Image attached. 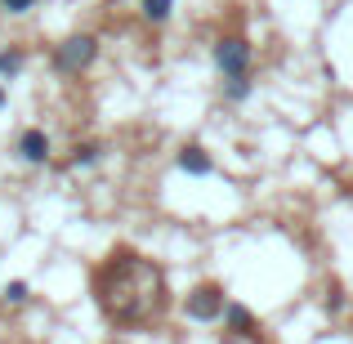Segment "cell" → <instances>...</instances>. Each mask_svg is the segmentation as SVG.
<instances>
[{"label": "cell", "mask_w": 353, "mask_h": 344, "mask_svg": "<svg viewBox=\"0 0 353 344\" xmlns=\"http://www.w3.org/2000/svg\"><path fill=\"white\" fill-rule=\"evenodd\" d=\"M108 344H125V340H108Z\"/></svg>", "instance_id": "2e32d148"}, {"label": "cell", "mask_w": 353, "mask_h": 344, "mask_svg": "<svg viewBox=\"0 0 353 344\" xmlns=\"http://www.w3.org/2000/svg\"><path fill=\"white\" fill-rule=\"evenodd\" d=\"M224 304H228V291L219 282H197L183 295V318L197 322V327H210V322L224 318Z\"/></svg>", "instance_id": "277c9868"}, {"label": "cell", "mask_w": 353, "mask_h": 344, "mask_svg": "<svg viewBox=\"0 0 353 344\" xmlns=\"http://www.w3.org/2000/svg\"><path fill=\"white\" fill-rule=\"evenodd\" d=\"M27 72V50L23 45H0V81H18Z\"/></svg>", "instance_id": "9c48e42d"}, {"label": "cell", "mask_w": 353, "mask_h": 344, "mask_svg": "<svg viewBox=\"0 0 353 344\" xmlns=\"http://www.w3.org/2000/svg\"><path fill=\"white\" fill-rule=\"evenodd\" d=\"M103 156H108V143H94V139H90V143H77V148H72V152L63 156V165H68V170H94Z\"/></svg>", "instance_id": "ba28073f"}, {"label": "cell", "mask_w": 353, "mask_h": 344, "mask_svg": "<svg viewBox=\"0 0 353 344\" xmlns=\"http://www.w3.org/2000/svg\"><path fill=\"white\" fill-rule=\"evenodd\" d=\"M14 161L18 165H50L54 161V139H50V130H41V125L18 130V134H14Z\"/></svg>", "instance_id": "5b68a950"}, {"label": "cell", "mask_w": 353, "mask_h": 344, "mask_svg": "<svg viewBox=\"0 0 353 344\" xmlns=\"http://www.w3.org/2000/svg\"><path fill=\"white\" fill-rule=\"evenodd\" d=\"M36 5H41V0H0V9H5L9 18H23V14H32Z\"/></svg>", "instance_id": "4fadbf2b"}, {"label": "cell", "mask_w": 353, "mask_h": 344, "mask_svg": "<svg viewBox=\"0 0 353 344\" xmlns=\"http://www.w3.org/2000/svg\"><path fill=\"white\" fill-rule=\"evenodd\" d=\"M9 108V90H5V81H0V112Z\"/></svg>", "instance_id": "9a60e30c"}, {"label": "cell", "mask_w": 353, "mask_h": 344, "mask_svg": "<svg viewBox=\"0 0 353 344\" xmlns=\"http://www.w3.org/2000/svg\"><path fill=\"white\" fill-rule=\"evenodd\" d=\"M210 63H215V72L224 81H241L250 77V68H255V45L246 41V36H219L215 45H210Z\"/></svg>", "instance_id": "3957f363"}, {"label": "cell", "mask_w": 353, "mask_h": 344, "mask_svg": "<svg viewBox=\"0 0 353 344\" xmlns=\"http://www.w3.org/2000/svg\"><path fill=\"white\" fill-rule=\"evenodd\" d=\"M174 170L188 174V179H210V174H215V156L201 143H183L179 152H174Z\"/></svg>", "instance_id": "52a82bcc"}, {"label": "cell", "mask_w": 353, "mask_h": 344, "mask_svg": "<svg viewBox=\"0 0 353 344\" xmlns=\"http://www.w3.org/2000/svg\"><path fill=\"white\" fill-rule=\"evenodd\" d=\"M90 295H94V309L108 318V327L117 331L152 327L170 304L165 268L134 246H117L108 259H99L90 273Z\"/></svg>", "instance_id": "6da1fadb"}, {"label": "cell", "mask_w": 353, "mask_h": 344, "mask_svg": "<svg viewBox=\"0 0 353 344\" xmlns=\"http://www.w3.org/2000/svg\"><path fill=\"white\" fill-rule=\"evenodd\" d=\"M27 300H32V286H27V282H9L5 286V304H9V309H23Z\"/></svg>", "instance_id": "7c38bea8"}, {"label": "cell", "mask_w": 353, "mask_h": 344, "mask_svg": "<svg viewBox=\"0 0 353 344\" xmlns=\"http://www.w3.org/2000/svg\"><path fill=\"white\" fill-rule=\"evenodd\" d=\"M340 309H345V291L331 286V291H327V313H340Z\"/></svg>", "instance_id": "5bb4252c"}, {"label": "cell", "mask_w": 353, "mask_h": 344, "mask_svg": "<svg viewBox=\"0 0 353 344\" xmlns=\"http://www.w3.org/2000/svg\"><path fill=\"white\" fill-rule=\"evenodd\" d=\"M139 18L148 27H165L174 18V0H139Z\"/></svg>", "instance_id": "30bf717a"}, {"label": "cell", "mask_w": 353, "mask_h": 344, "mask_svg": "<svg viewBox=\"0 0 353 344\" xmlns=\"http://www.w3.org/2000/svg\"><path fill=\"white\" fill-rule=\"evenodd\" d=\"M94 63H99V36L94 32H72L50 50L54 77H85Z\"/></svg>", "instance_id": "7a4b0ae2"}, {"label": "cell", "mask_w": 353, "mask_h": 344, "mask_svg": "<svg viewBox=\"0 0 353 344\" xmlns=\"http://www.w3.org/2000/svg\"><path fill=\"white\" fill-rule=\"evenodd\" d=\"M224 331H228V340H255L259 344V318L246 309V304H237V300H228L224 304Z\"/></svg>", "instance_id": "8992f818"}, {"label": "cell", "mask_w": 353, "mask_h": 344, "mask_svg": "<svg viewBox=\"0 0 353 344\" xmlns=\"http://www.w3.org/2000/svg\"><path fill=\"white\" fill-rule=\"evenodd\" d=\"M219 94H224L228 103H246V99L255 94V81H250V77H241V81H224V85H219Z\"/></svg>", "instance_id": "8fae6325"}]
</instances>
